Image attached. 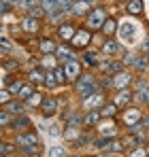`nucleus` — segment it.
<instances>
[{
	"instance_id": "obj_20",
	"label": "nucleus",
	"mask_w": 149,
	"mask_h": 157,
	"mask_svg": "<svg viewBox=\"0 0 149 157\" xmlns=\"http://www.w3.org/2000/svg\"><path fill=\"white\" fill-rule=\"evenodd\" d=\"M45 72H47V70H45V68H41V66L36 64V66H32V68H30V70L26 72V81H28V83H32V85H34V87L38 89V87H43V81H45Z\"/></svg>"
},
{
	"instance_id": "obj_10",
	"label": "nucleus",
	"mask_w": 149,
	"mask_h": 157,
	"mask_svg": "<svg viewBox=\"0 0 149 157\" xmlns=\"http://www.w3.org/2000/svg\"><path fill=\"white\" fill-rule=\"evenodd\" d=\"M62 68H64V75H66L68 85L74 83L77 78L85 72V66H83V62H81L79 57H77V59H70V62H66V64H62Z\"/></svg>"
},
{
	"instance_id": "obj_16",
	"label": "nucleus",
	"mask_w": 149,
	"mask_h": 157,
	"mask_svg": "<svg viewBox=\"0 0 149 157\" xmlns=\"http://www.w3.org/2000/svg\"><path fill=\"white\" fill-rule=\"evenodd\" d=\"M55 57H58L60 64H66V62H70V59H77L79 55H77V49H73L70 43H60L58 49H55Z\"/></svg>"
},
{
	"instance_id": "obj_12",
	"label": "nucleus",
	"mask_w": 149,
	"mask_h": 157,
	"mask_svg": "<svg viewBox=\"0 0 149 157\" xmlns=\"http://www.w3.org/2000/svg\"><path fill=\"white\" fill-rule=\"evenodd\" d=\"M119 123L115 121V119H102L98 125L94 128L98 136H104V138H115V136H119Z\"/></svg>"
},
{
	"instance_id": "obj_22",
	"label": "nucleus",
	"mask_w": 149,
	"mask_h": 157,
	"mask_svg": "<svg viewBox=\"0 0 149 157\" xmlns=\"http://www.w3.org/2000/svg\"><path fill=\"white\" fill-rule=\"evenodd\" d=\"M58 45H60V43H58L53 36H41V38L36 40V51L38 53H55Z\"/></svg>"
},
{
	"instance_id": "obj_32",
	"label": "nucleus",
	"mask_w": 149,
	"mask_h": 157,
	"mask_svg": "<svg viewBox=\"0 0 149 157\" xmlns=\"http://www.w3.org/2000/svg\"><path fill=\"white\" fill-rule=\"evenodd\" d=\"M90 4H85V2H81V0H77L73 6H70V17H85L87 13H90Z\"/></svg>"
},
{
	"instance_id": "obj_25",
	"label": "nucleus",
	"mask_w": 149,
	"mask_h": 157,
	"mask_svg": "<svg viewBox=\"0 0 149 157\" xmlns=\"http://www.w3.org/2000/svg\"><path fill=\"white\" fill-rule=\"evenodd\" d=\"M117 34L124 38L126 43H134V38H136V26H134V24H130V21L119 24V28H117Z\"/></svg>"
},
{
	"instance_id": "obj_33",
	"label": "nucleus",
	"mask_w": 149,
	"mask_h": 157,
	"mask_svg": "<svg viewBox=\"0 0 149 157\" xmlns=\"http://www.w3.org/2000/svg\"><path fill=\"white\" fill-rule=\"evenodd\" d=\"M43 98H45V94L41 91V89H36L28 100H26V106H28V110H38V106L43 102Z\"/></svg>"
},
{
	"instance_id": "obj_26",
	"label": "nucleus",
	"mask_w": 149,
	"mask_h": 157,
	"mask_svg": "<svg viewBox=\"0 0 149 157\" xmlns=\"http://www.w3.org/2000/svg\"><path fill=\"white\" fill-rule=\"evenodd\" d=\"M38 66L45 68V70H55L60 66V62H58L55 53H41L38 55Z\"/></svg>"
},
{
	"instance_id": "obj_40",
	"label": "nucleus",
	"mask_w": 149,
	"mask_h": 157,
	"mask_svg": "<svg viewBox=\"0 0 149 157\" xmlns=\"http://www.w3.org/2000/svg\"><path fill=\"white\" fill-rule=\"evenodd\" d=\"M81 121H83V113H77V110H74V115L73 113L68 115L66 125H77V128H81Z\"/></svg>"
},
{
	"instance_id": "obj_49",
	"label": "nucleus",
	"mask_w": 149,
	"mask_h": 157,
	"mask_svg": "<svg viewBox=\"0 0 149 157\" xmlns=\"http://www.w3.org/2000/svg\"><path fill=\"white\" fill-rule=\"evenodd\" d=\"M98 157H124V153H98Z\"/></svg>"
},
{
	"instance_id": "obj_29",
	"label": "nucleus",
	"mask_w": 149,
	"mask_h": 157,
	"mask_svg": "<svg viewBox=\"0 0 149 157\" xmlns=\"http://www.w3.org/2000/svg\"><path fill=\"white\" fill-rule=\"evenodd\" d=\"M2 108H6V110H9V113H11L13 117H15V115H24V113H28V106H26V102L17 100V98H13V100H11L9 104L2 106Z\"/></svg>"
},
{
	"instance_id": "obj_38",
	"label": "nucleus",
	"mask_w": 149,
	"mask_h": 157,
	"mask_svg": "<svg viewBox=\"0 0 149 157\" xmlns=\"http://www.w3.org/2000/svg\"><path fill=\"white\" fill-rule=\"evenodd\" d=\"M38 4H41V9L49 15L53 11H58V0H38Z\"/></svg>"
},
{
	"instance_id": "obj_43",
	"label": "nucleus",
	"mask_w": 149,
	"mask_h": 157,
	"mask_svg": "<svg viewBox=\"0 0 149 157\" xmlns=\"http://www.w3.org/2000/svg\"><path fill=\"white\" fill-rule=\"evenodd\" d=\"M36 4H38V0H19V4H17V6H19L24 13H30Z\"/></svg>"
},
{
	"instance_id": "obj_23",
	"label": "nucleus",
	"mask_w": 149,
	"mask_h": 157,
	"mask_svg": "<svg viewBox=\"0 0 149 157\" xmlns=\"http://www.w3.org/2000/svg\"><path fill=\"white\" fill-rule=\"evenodd\" d=\"M130 70H132L134 75H139V72H147V70H149V53H143V51L136 53V57H134Z\"/></svg>"
},
{
	"instance_id": "obj_50",
	"label": "nucleus",
	"mask_w": 149,
	"mask_h": 157,
	"mask_svg": "<svg viewBox=\"0 0 149 157\" xmlns=\"http://www.w3.org/2000/svg\"><path fill=\"white\" fill-rule=\"evenodd\" d=\"M2 2H6V4H11V6H17V4H19V0H2Z\"/></svg>"
},
{
	"instance_id": "obj_21",
	"label": "nucleus",
	"mask_w": 149,
	"mask_h": 157,
	"mask_svg": "<svg viewBox=\"0 0 149 157\" xmlns=\"http://www.w3.org/2000/svg\"><path fill=\"white\" fill-rule=\"evenodd\" d=\"M100 121H102L100 110H83V121H81V128L90 132V130H94Z\"/></svg>"
},
{
	"instance_id": "obj_53",
	"label": "nucleus",
	"mask_w": 149,
	"mask_h": 157,
	"mask_svg": "<svg viewBox=\"0 0 149 157\" xmlns=\"http://www.w3.org/2000/svg\"><path fill=\"white\" fill-rule=\"evenodd\" d=\"M145 149H147V157H149V140H147V144H145Z\"/></svg>"
},
{
	"instance_id": "obj_46",
	"label": "nucleus",
	"mask_w": 149,
	"mask_h": 157,
	"mask_svg": "<svg viewBox=\"0 0 149 157\" xmlns=\"http://www.w3.org/2000/svg\"><path fill=\"white\" fill-rule=\"evenodd\" d=\"M77 0H58V9H64V11H70V6H73Z\"/></svg>"
},
{
	"instance_id": "obj_48",
	"label": "nucleus",
	"mask_w": 149,
	"mask_h": 157,
	"mask_svg": "<svg viewBox=\"0 0 149 157\" xmlns=\"http://www.w3.org/2000/svg\"><path fill=\"white\" fill-rule=\"evenodd\" d=\"M141 51H143V53H149V34L143 38V43H141Z\"/></svg>"
},
{
	"instance_id": "obj_37",
	"label": "nucleus",
	"mask_w": 149,
	"mask_h": 157,
	"mask_svg": "<svg viewBox=\"0 0 149 157\" xmlns=\"http://www.w3.org/2000/svg\"><path fill=\"white\" fill-rule=\"evenodd\" d=\"M53 77H55V81H58V85L60 87H66L68 85V81H66V75H64V68H62V64L53 70Z\"/></svg>"
},
{
	"instance_id": "obj_13",
	"label": "nucleus",
	"mask_w": 149,
	"mask_h": 157,
	"mask_svg": "<svg viewBox=\"0 0 149 157\" xmlns=\"http://www.w3.org/2000/svg\"><path fill=\"white\" fill-rule=\"evenodd\" d=\"M98 51H100L102 57H119L124 49H122V45L117 43V38H115V36H111V38H104V43L100 45Z\"/></svg>"
},
{
	"instance_id": "obj_27",
	"label": "nucleus",
	"mask_w": 149,
	"mask_h": 157,
	"mask_svg": "<svg viewBox=\"0 0 149 157\" xmlns=\"http://www.w3.org/2000/svg\"><path fill=\"white\" fill-rule=\"evenodd\" d=\"M124 9H126V13H128L130 17H139V15H143L145 4H143V0H126Z\"/></svg>"
},
{
	"instance_id": "obj_6",
	"label": "nucleus",
	"mask_w": 149,
	"mask_h": 157,
	"mask_svg": "<svg viewBox=\"0 0 149 157\" xmlns=\"http://www.w3.org/2000/svg\"><path fill=\"white\" fill-rule=\"evenodd\" d=\"M92 38H94V32H90L87 28L79 26L77 32H74V36H73V40H70V45H73V49H77V51H83V49L90 47Z\"/></svg>"
},
{
	"instance_id": "obj_31",
	"label": "nucleus",
	"mask_w": 149,
	"mask_h": 157,
	"mask_svg": "<svg viewBox=\"0 0 149 157\" xmlns=\"http://www.w3.org/2000/svg\"><path fill=\"white\" fill-rule=\"evenodd\" d=\"M100 117L102 119H115V117H119V108L113 104V102H104L102 104V108H100Z\"/></svg>"
},
{
	"instance_id": "obj_55",
	"label": "nucleus",
	"mask_w": 149,
	"mask_h": 157,
	"mask_svg": "<svg viewBox=\"0 0 149 157\" xmlns=\"http://www.w3.org/2000/svg\"><path fill=\"white\" fill-rule=\"evenodd\" d=\"M147 132H149V130H147Z\"/></svg>"
},
{
	"instance_id": "obj_4",
	"label": "nucleus",
	"mask_w": 149,
	"mask_h": 157,
	"mask_svg": "<svg viewBox=\"0 0 149 157\" xmlns=\"http://www.w3.org/2000/svg\"><path fill=\"white\" fill-rule=\"evenodd\" d=\"M141 119H143V110L139 108V106H128L124 110H119V125L126 128V130H130V128H134V125H139L141 123Z\"/></svg>"
},
{
	"instance_id": "obj_51",
	"label": "nucleus",
	"mask_w": 149,
	"mask_h": 157,
	"mask_svg": "<svg viewBox=\"0 0 149 157\" xmlns=\"http://www.w3.org/2000/svg\"><path fill=\"white\" fill-rule=\"evenodd\" d=\"M81 2H85V4H90V6H94V4H96V0H81Z\"/></svg>"
},
{
	"instance_id": "obj_18",
	"label": "nucleus",
	"mask_w": 149,
	"mask_h": 157,
	"mask_svg": "<svg viewBox=\"0 0 149 157\" xmlns=\"http://www.w3.org/2000/svg\"><path fill=\"white\" fill-rule=\"evenodd\" d=\"M111 102L117 106L119 110H124L128 106L132 104L134 100H132V87H128V89H119V91H115L113 94V98H111Z\"/></svg>"
},
{
	"instance_id": "obj_3",
	"label": "nucleus",
	"mask_w": 149,
	"mask_h": 157,
	"mask_svg": "<svg viewBox=\"0 0 149 157\" xmlns=\"http://www.w3.org/2000/svg\"><path fill=\"white\" fill-rule=\"evenodd\" d=\"M107 17H109L107 6H102V4H94V6L90 9V13L83 17V28H87L90 32H100V28H102V24H104Z\"/></svg>"
},
{
	"instance_id": "obj_8",
	"label": "nucleus",
	"mask_w": 149,
	"mask_h": 157,
	"mask_svg": "<svg viewBox=\"0 0 149 157\" xmlns=\"http://www.w3.org/2000/svg\"><path fill=\"white\" fill-rule=\"evenodd\" d=\"M113 91H119V89H128V87H132L134 85V72L130 70V68H124V70H119L117 75H113Z\"/></svg>"
},
{
	"instance_id": "obj_19",
	"label": "nucleus",
	"mask_w": 149,
	"mask_h": 157,
	"mask_svg": "<svg viewBox=\"0 0 149 157\" xmlns=\"http://www.w3.org/2000/svg\"><path fill=\"white\" fill-rule=\"evenodd\" d=\"M81 62H83V66L85 68H98V64H100V59H102V55H100L98 49H83L81 51V57H79Z\"/></svg>"
},
{
	"instance_id": "obj_7",
	"label": "nucleus",
	"mask_w": 149,
	"mask_h": 157,
	"mask_svg": "<svg viewBox=\"0 0 149 157\" xmlns=\"http://www.w3.org/2000/svg\"><path fill=\"white\" fill-rule=\"evenodd\" d=\"M19 28L24 30V34L28 36H36L38 32H41V26H43V19H38V17H34V15H30V13H26L24 17L17 21Z\"/></svg>"
},
{
	"instance_id": "obj_36",
	"label": "nucleus",
	"mask_w": 149,
	"mask_h": 157,
	"mask_svg": "<svg viewBox=\"0 0 149 157\" xmlns=\"http://www.w3.org/2000/svg\"><path fill=\"white\" fill-rule=\"evenodd\" d=\"M43 87H45V89H49V91H53V89H60L58 81H55V77H53V70H47V72H45V81H43Z\"/></svg>"
},
{
	"instance_id": "obj_44",
	"label": "nucleus",
	"mask_w": 149,
	"mask_h": 157,
	"mask_svg": "<svg viewBox=\"0 0 149 157\" xmlns=\"http://www.w3.org/2000/svg\"><path fill=\"white\" fill-rule=\"evenodd\" d=\"M22 85H24V81H22V78H15V81H13V83H11L9 87H4V89H9V94H11V96L15 98V96H17V91L22 89Z\"/></svg>"
},
{
	"instance_id": "obj_35",
	"label": "nucleus",
	"mask_w": 149,
	"mask_h": 157,
	"mask_svg": "<svg viewBox=\"0 0 149 157\" xmlns=\"http://www.w3.org/2000/svg\"><path fill=\"white\" fill-rule=\"evenodd\" d=\"M17 153V147H15V142L11 140V142H6V140H2L0 138V157H11Z\"/></svg>"
},
{
	"instance_id": "obj_41",
	"label": "nucleus",
	"mask_w": 149,
	"mask_h": 157,
	"mask_svg": "<svg viewBox=\"0 0 149 157\" xmlns=\"http://www.w3.org/2000/svg\"><path fill=\"white\" fill-rule=\"evenodd\" d=\"M11 119H13V115H11L6 108H0V130H2V128H9Z\"/></svg>"
},
{
	"instance_id": "obj_45",
	"label": "nucleus",
	"mask_w": 149,
	"mask_h": 157,
	"mask_svg": "<svg viewBox=\"0 0 149 157\" xmlns=\"http://www.w3.org/2000/svg\"><path fill=\"white\" fill-rule=\"evenodd\" d=\"M13 100V96L9 94V89H4V87H0V108L2 106H6L9 102Z\"/></svg>"
},
{
	"instance_id": "obj_39",
	"label": "nucleus",
	"mask_w": 149,
	"mask_h": 157,
	"mask_svg": "<svg viewBox=\"0 0 149 157\" xmlns=\"http://www.w3.org/2000/svg\"><path fill=\"white\" fill-rule=\"evenodd\" d=\"M126 157H147V149H145V144H139V147H132Z\"/></svg>"
},
{
	"instance_id": "obj_2",
	"label": "nucleus",
	"mask_w": 149,
	"mask_h": 157,
	"mask_svg": "<svg viewBox=\"0 0 149 157\" xmlns=\"http://www.w3.org/2000/svg\"><path fill=\"white\" fill-rule=\"evenodd\" d=\"M73 87H74V94L83 100V98L92 96L94 91H98V77H96L92 70H85V72L73 83Z\"/></svg>"
},
{
	"instance_id": "obj_52",
	"label": "nucleus",
	"mask_w": 149,
	"mask_h": 157,
	"mask_svg": "<svg viewBox=\"0 0 149 157\" xmlns=\"http://www.w3.org/2000/svg\"><path fill=\"white\" fill-rule=\"evenodd\" d=\"M68 157H87V155H81V153H73V155H68Z\"/></svg>"
},
{
	"instance_id": "obj_17",
	"label": "nucleus",
	"mask_w": 149,
	"mask_h": 157,
	"mask_svg": "<svg viewBox=\"0 0 149 157\" xmlns=\"http://www.w3.org/2000/svg\"><path fill=\"white\" fill-rule=\"evenodd\" d=\"M30 128H34V123H32V119H30L28 113L15 115V117L11 119V123H9V130H13L15 134H17V132H26V130H30Z\"/></svg>"
},
{
	"instance_id": "obj_30",
	"label": "nucleus",
	"mask_w": 149,
	"mask_h": 157,
	"mask_svg": "<svg viewBox=\"0 0 149 157\" xmlns=\"http://www.w3.org/2000/svg\"><path fill=\"white\" fill-rule=\"evenodd\" d=\"M81 134H83V128H77V125H64V130H62V138H64L66 142H74Z\"/></svg>"
},
{
	"instance_id": "obj_15",
	"label": "nucleus",
	"mask_w": 149,
	"mask_h": 157,
	"mask_svg": "<svg viewBox=\"0 0 149 157\" xmlns=\"http://www.w3.org/2000/svg\"><path fill=\"white\" fill-rule=\"evenodd\" d=\"M74 32H77V26H74L73 21H66V24L55 28V40L58 43H70Z\"/></svg>"
},
{
	"instance_id": "obj_34",
	"label": "nucleus",
	"mask_w": 149,
	"mask_h": 157,
	"mask_svg": "<svg viewBox=\"0 0 149 157\" xmlns=\"http://www.w3.org/2000/svg\"><path fill=\"white\" fill-rule=\"evenodd\" d=\"M34 91H36V87H34L32 83L24 81V85H22V89L17 91V96H15V98H17V100H22V102H26V100H28V98H30Z\"/></svg>"
},
{
	"instance_id": "obj_47",
	"label": "nucleus",
	"mask_w": 149,
	"mask_h": 157,
	"mask_svg": "<svg viewBox=\"0 0 149 157\" xmlns=\"http://www.w3.org/2000/svg\"><path fill=\"white\" fill-rule=\"evenodd\" d=\"M62 130H64V128H60V125H51V128H49L51 138H58V136H62Z\"/></svg>"
},
{
	"instance_id": "obj_14",
	"label": "nucleus",
	"mask_w": 149,
	"mask_h": 157,
	"mask_svg": "<svg viewBox=\"0 0 149 157\" xmlns=\"http://www.w3.org/2000/svg\"><path fill=\"white\" fill-rule=\"evenodd\" d=\"M107 102V91H94L92 96H87V98H83V110H100L102 104Z\"/></svg>"
},
{
	"instance_id": "obj_28",
	"label": "nucleus",
	"mask_w": 149,
	"mask_h": 157,
	"mask_svg": "<svg viewBox=\"0 0 149 157\" xmlns=\"http://www.w3.org/2000/svg\"><path fill=\"white\" fill-rule=\"evenodd\" d=\"M0 66L4 68V72H13V75H15V72L22 68V62H19V59H15L13 55H6V57H2V59H0Z\"/></svg>"
},
{
	"instance_id": "obj_9",
	"label": "nucleus",
	"mask_w": 149,
	"mask_h": 157,
	"mask_svg": "<svg viewBox=\"0 0 149 157\" xmlns=\"http://www.w3.org/2000/svg\"><path fill=\"white\" fill-rule=\"evenodd\" d=\"M132 100L136 104L149 106V83L145 78H139L136 85H132Z\"/></svg>"
},
{
	"instance_id": "obj_24",
	"label": "nucleus",
	"mask_w": 149,
	"mask_h": 157,
	"mask_svg": "<svg viewBox=\"0 0 149 157\" xmlns=\"http://www.w3.org/2000/svg\"><path fill=\"white\" fill-rule=\"evenodd\" d=\"M117 28H119V21H117L113 15H109V17L104 19L102 28H100V34H102L104 38H111V36H115V34H117Z\"/></svg>"
},
{
	"instance_id": "obj_11",
	"label": "nucleus",
	"mask_w": 149,
	"mask_h": 157,
	"mask_svg": "<svg viewBox=\"0 0 149 157\" xmlns=\"http://www.w3.org/2000/svg\"><path fill=\"white\" fill-rule=\"evenodd\" d=\"M38 113H41L45 119L55 117V115L60 113V98H55V96H45L43 102H41V106H38Z\"/></svg>"
},
{
	"instance_id": "obj_5",
	"label": "nucleus",
	"mask_w": 149,
	"mask_h": 157,
	"mask_svg": "<svg viewBox=\"0 0 149 157\" xmlns=\"http://www.w3.org/2000/svg\"><path fill=\"white\" fill-rule=\"evenodd\" d=\"M100 68V75H104V77H113V75H117L119 70H124V62H122V57H102L98 64Z\"/></svg>"
},
{
	"instance_id": "obj_42",
	"label": "nucleus",
	"mask_w": 149,
	"mask_h": 157,
	"mask_svg": "<svg viewBox=\"0 0 149 157\" xmlns=\"http://www.w3.org/2000/svg\"><path fill=\"white\" fill-rule=\"evenodd\" d=\"M47 157H68V151L64 147H51L47 151Z\"/></svg>"
},
{
	"instance_id": "obj_54",
	"label": "nucleus",
	"mask_w": 149,
	"mask_h": 157,
	"mask_svg": "<svg viewBox=\"0 0 149 157\" xmlns=\"http://www.w3.org/2000/svg\"><path fill=\"white\" fill-rule=\"evenodd\" d=\"M24 157H38V155H24Z\"/></svg>"
},
{
	"instance_id": "obj_1",
	"label": "nucleus",
	"mask_w": 149,
	"mask_h": 157,
	"mask_svg": "<svg viewBox=\"0 0 149 157\" xmlns=\"http://www.w3.org/2000/svg\"><path fill=\"white\" fill-rule=\"evenodd\" d=\"M13 142L17 147V153H24V155H38L41 157L43 151H45L43 138H41V134L34 128H30V130H26V132H17L15 138H13Z\"/></svg>"
}]
</instances>
